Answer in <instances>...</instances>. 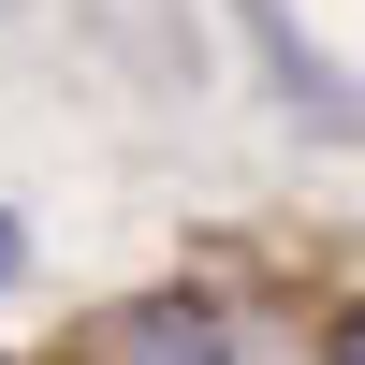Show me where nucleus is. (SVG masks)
<instances>
[{"mask_svg":"<svg viewBox=\"0 0 365 365\" xmlns=\"http://www.w3.org/2000/svg\"><path fill=\"white\" fill-rule=\"evenodd\" d=\"M88 365H234V307L220 292H132L88 322Z\"/></svg>","mask_w":365,"mask_h":365,"instance_id":"nucleus-1","label":"nucleus"},{"mask_svg":"<svg viewBox=\"0 0 365 365\" xmlns=\"http://www.w3.org/2000/svg\"><path fill=\"white\" fill-rule=\"evenodd\" d=\"M234 29L263 44V73H278V103H292V117H322V132H365V88H351L336 58H322L307 29L278 15V0H234Z\"/></svg>","mask_w":365,"mask_h":365,"instance_id":"nucleus-2","label":"nucleus"},{"mask_svg":"<svg viewBox=\"0 0 365 365\" xmlns=\"http://www.w3.org/2000/svg\"><path fill=\"white\" fill-rule=\"evenodd\" d=\"M322 365H365V292H351V307H336V351H322Z\"/></svg>","mask_w":365,"mask_h":365,"instance_id":"nucleus-3","label":"nucleus"},{"mask_svg":"<svg viewBox=\"0 0 365 365\" xmlns=\"http://www.w3.org/2000/svg\"><path fill=\"white\" fill-rule=\"evenodd\" d=\"M15 263H29V234H15V205H0V292H15Z\"/></svg>","mask_w":365,"mask_h":365,"instance_id":"nucleus-4","label":"nucleus"}]
</instances>
